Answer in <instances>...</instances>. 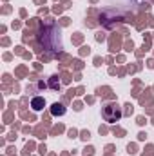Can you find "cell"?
Segmentation results:
<instances>
[{
	"instance_id": "6da1fadb",
	"label": "cell",
	"mask_w": 154,
	"mask_h": 156,
	"mask_svg": "<svg viewBox=\"0 0 154 156\" xmlns=\"http://www.w3.org/2000/svg\"><path fill=\"white\" fill-rule=\"evenodd\" d=\"M31 107H33L35 111H40V109L44 107V100H42V98H35V100L31 102Z\"/></svg>"
},
{
	"instance_id": "7a4b0ae2",
	"label": "cell",
	"mask_w": 154,
	"mask_h": 156,
	"mask_svg": "<svg viewBox=\"0 0 154 156\" xmlns=\"http://www.w3.org/2000/svg\"><path fill=\"white\" fill-rule=\"evenodd\" d=\"M51 113H53V115H64V107H62L60 104H54L53 109H51Z\"/></svg>"
}]
</instances>
